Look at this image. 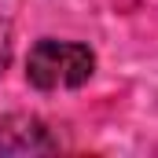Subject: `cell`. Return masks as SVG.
<instances>
[{
	"label": "cell",
	"instance_id": "7a4b0ae2",
	"mask_svg": "<svg viewBox=\"0 0 158 158\" xmlns=\"http://www.w3.org/2000/svg\"><path fill=\"white\" fill-rule=\"evenodd\" d=\"M59 140L48 132V125L33 114H7L0 118V155H40L55 151Z\"/></svg>",
	"mask_w": 158,
	"mask_h": 158
},
{
	"label": "cell",
	"instance_id": "6da1fadb",
	"mask_svg": "<svg viewBox=\"0 0 158 158\" xmlns=\"http://www.w3.org/2000/svg\"><path fill=\"white\" fill-rule=\"evenodd\" d=\"M96 70V55L88 44L74 40H52L44 37L30 48L26 59V77L40 92H55V88H81Z\"/></svg>",
	"mask_w": 158,
	"mask_h": 158
},
{
	"label": "cell",
	"instance_id": "3957f363",
	"mask_svg": "<svg viewBox=\"0 0 158 158\" xmlns=\"http://www.w3.org/2000/svg\"><path fill=\"white\" fill-rule=\"evenodd\" d=\"M7 63H11V22L0 19V74H4Z\"/></svg>",
	"mask_w": 158,
	"mask_h": 158
}]
</instances>
